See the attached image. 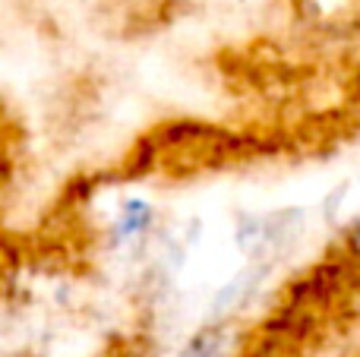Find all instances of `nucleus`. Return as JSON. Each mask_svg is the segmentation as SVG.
Here are the masks:
<instances>
[{"label": "nucleus", "instance_id": "obj_1", "mask_svg": "<svg viewBox=\"0 0 360 357\" xmlns=\"http://www.w3.org/2000/svg\"><path fill=\"white\" fill-rule=\"evenodd\" d=\"M86 238L111 257H143L162 238V209L146 193H120L111 212L86 228Z\"/></svg>", "mask_w": 360, "mask_h": 357}, {"label": "nucleus", "instance_id": "obj_2", "mask_svg": "<svg viewBox=\"0 0 360 357\" xmlns=\"http://www.w3.org/2000/svg\"><path fill=\"white\" fill-rule=\"evenodd\" d=\"M294 32L316 51L360 57V0H288Z\"/></svg>", "mask_w": 360, "mask_h": 357}, {"label": "nucleus", "instance_id": "obj_3", "mask_svg": "<svg viewBox=\"0 0 360 357\" xmlns=\"http://www.w3.org/2000/svg\"><path fill=\"white\" fill-rule=\"evenodd\" d=\"M240 348V320L209 316L177 345L174 357H234Z\"/></svg>", "mask_w": 360, "mask_h": 357}, {"label": "nucleus", "instance_id": "obj_4", "mask_svg": "<svg viewBox=\"0 0 360 357\" xmlns=\"http://www.w3.org/2000/svg\"><path fill=\"white\" fill-rule=\"evenodd\" d=\"M329 259L345 272V278L354 288H360V212L351 215L345 225H338Z\"/></svg>", "mask_w": 360, "mask_h": 357}, {"label": "nucleus", "instance_id": "obj_5", "mask_svg": "<svg viewBox=\"0 0 360 357\" xmlns=\"http://www.w3.org/2000/svg\"><path fill=\"white\" fill-rule=\"evenodd\" d=\"M348 108L360 120V57L354 60V70H351V79H348Z\"/></svg>", "mask_w": 360, "mask_h": 357}]
</instances>
